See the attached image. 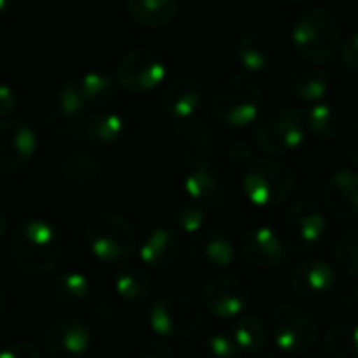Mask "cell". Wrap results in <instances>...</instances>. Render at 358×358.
I'll use <instances>...</instances> for the list:
<instances>
[{"label": "cell", "mask_w": 358, "mask_h": 358, "mask_svg": "<svg viewBox=\"0 0 358 358\" xmlns=\"http://www.w3.org/2000/svg\"><path fill=\"white\" fill-rule=\"evenodd\" d=\"M336 266L350 279H358V229L342 233L334 245Z\"/></svg>", "instance_id": "cell-34"}, {"label": "cell", "mask_w": 358, "mask_h": 358, "mask_svg": "<svg viewBox=\"0 0 358 358\" xmlns=\"http://www.w3.org/2000/svg\"><path fill=\"white\" fill-rule=\"evenodd\" d=\"M340 61L342 65L350 71L358 76V31L350 34L342 44H340Z\"/></svg>", "instance_id": "cell-36"}, {"label": "cell", "mask_w": 358, "mask_h": 358, "mask_svg": "<svg viewBox=\"0 0 358 358\" xmlns=\"http://www.w3.org/2000/svg\"><path fill=\"white\" fill-rule=\"evenodd\" d=\"M323 210L338 220L358 218V172L338 170L329 176L321 193Z\"/></svg>", "instance_id": "cell-17"}, {"label": "cell", "mask_w": 358, "mask_h": 358, "mask_svg": "<svg viewBox=\"0 0 358 358\" xmlns=\"http://www.w3.org/2000/svg\"><path fill=\"white\" fill-rule=\"evenodd\" d=\"M292 44L300 59L315 65L329 63L340 50V23L327 8H308L292 29Z\"/></svg>", "instance_id": "cell-2"}, {"label": "cell", "mask_w": 358, "mask_h": 358, "mask_svg": "<svg viewBox=\"0 0 358 358\" xmlns=\"http://www.w3.org/2000/svg\"><path fill=\"white\" fill-rule=\"evenodd\" d=\"M208 352L214 358H235L239 357V350L229 334H216L208 340Z\"/></svg>", "instance_id": "cell-35"}, {"label": "cell", "mask_w": 358, "mask_h": 358, "mask_svg": "<svg viewBox=\"0 0 358 358\" xmlns=\"http://www.w3.org/2000/svg\"><path fill=\"white\" fill-rule=\"evenodd\" d=\"M254 138L262 153L281 157L296 151L306 138L302 113L287 107H273L258 113L254 122Z\"/></svg>", "instance_id": "cell-6"}, {"label": "cell", "mask_w": 358, "mask_h": 358, "mask_svg": "<svg viewBox=\"0 0 358 358\" xmlns=\"http://www.w3.org/2000/svg\"><path fill=\"white\" fill-rule=\"evenodd\" d=\"M289 86H292V92L304 101V103H319L323 101L327 94H329V76L323 71V69H315V67H308V69H298L292 80H289Z\"/></svg>", "instance_id": "cell-30"}, {"label": "cell", "mask_w": 358, "mask_h": 358, "mask_svg": "<svg viewBox=\"0 0 358 358\" xmlns=\"http://www.w3.org/2000/svg\"><path fill=\"white\" fill-rule=\"evenodd\" d=\"M8 4H10V0H0V13H4Z\"/></svg>", "instance_id": "cell-45"}, {"label": "cell", "mask_w": 358, "mask_h": 358, "mask_svg": "<svg viewBox=\"0 0 358 358\" xmlns=\"http://www.w3.org/2000/svg\"><path fill=\"white\" fill-rule=\"evenodd\" d=\"M325 352L334 358H358V323H336L323 340Z\"/></svg>", "instance_id": "cell-32"}, {"label": "cell", "mask_w": 358, "mask_h": 358, "mask_svg": "<svg viewBox=\"0 0 358 358\" xmlns=\"http://www.w3.org/2000/svg\"><path fill=\"white\" fill-rule=\"evenodd\" d=\"M292 289L306 300H319L334 292L336 271L329 262L321 258H306L298 262L289 277Z\"/></svg>", "instance_id": "cell-18"}, {"label": "cell", "mask_w": 358, "mask_h": 358, "mask_svg": "<svg viewBox=\"0 0 358 358\" xmlns=\"http://www.w3.org/2000/svg\"><path fill=\"white\" fill-rule=\"evenodd\" d=\"M109 319H111V310H109L107 304H99V306H94V308L88 306V321H90V325L105 327V325L109 323Z\"/></svg>", "instance_id": "cell-41"}, {"label": "cell", "mask_w": 358, "mask_h": 358, "mask_svg": "<svg viewBox=\"0 0 358 358\" xmlns=\"http://www.w3.org/2000/svg\"><path fill=\"white\" fill-rule=\"evenodd\" d=\"M344 149H346V155L348 159L358 168V122L352 124L348 130H346V138H344Z\"/></svg>", "instance_id": "cell-40"}, {"label": "cell", "mask_w": 358, "mask_h": 358, "mask_svg": "<svg viewBox=\"0 0 358 358\" xmlns=\"http://www.w3.org/2000/svg\"><path fill=\"white\" fill-rule=\"evenodd\" d=\"M182 252V241L180 237L170 231V229H153L151 233H147V237L143 239L141 248H138V256L143 260L145 266H149L151 271H168L172 268Z\"/></svg>", "instance_id": "cell-20"}, {"label": "cell", "mask_w": 358, "mask_h": 358, "mask_svg": "<svg viewBox=\"0 0 358 358\" xmlns=\"http://www.w3.org/2000/svg\"><path fill=\"white\" fill-rule=\"evenodd\" d=\"M334 289H336V287H334ZM336 298H338V302L344 304V306H355V304H358V289L357 287H352V285L338 287V289H336Z\"/></svg>", "instance_id": "cell-42"}, {"label": "cell", "mask_w": 358, "mask_h": 358, "mask_svg": "<svg viewBox=\"0 0 358 358\" xmlns=\"http://www.w3.org/2000/svg\"><path fill=\"white\" fill-rule=\"evenodd\" d=\"M327 235V212L313 199L296 201L283 216L281 239L287 252L306 254L321 245Z\"/></svg>", "instance_id": "cell-10"}, {"label": "cell", "mask_w": 358, "mask_h": 358, "mask_svg": "<svg viewBox=\"0 0 358 358\" xmlns=\"http://www.w3.org/2000/svg\"><path fill=\"white\" fill-rule=\"evenodd\" d=\"M302 120L306 130L323 141H336L344 134V115L334 105H327L323 101L310 103L302 111Z\"/></svg>", "instance_id": "cell-25"}, {"label": "cell", "mask_w": 358, "mask_h": 358, "mask_svg": "<svg viewBox=\"0 0 358 358\" xmlns=\"http://www.w3.org/2000/svg\"><path fill=\"white\" fill-rule=\"evenodd\" d=\"M151 329L166 340H182L193 336L203 323L201 304L180 292L159 296L149 308Z\"/></svg>", "instance_id": "cell-7"}, {"label": "cell", "mask_w": 358, "mask_h": 358, "mask_svg": "<svg viewBox=\"0 0 358 358\" xmlns=\"http://www.w3.org/2000/svg\"><path fill=\"white\" fill-rule=\"evenodd\" d=\"M65 254L63 235L46 220H21L10 229L8 256L10 262L27 277H44L52 273Z\"/></svg>", "instance_id": "cell-1"}, {"label": "cell", "mask_w": 358, "mask_h": 358, "mask_svg": "<svg viewBox=\"0 0 358 358\" xmlns=\"http://www.w3.org/2000/svg\"><path fill=\"white\" fill-rule=\"evenodd\" d=\"M84 237L94 258L107 264L126 262L136 250L134 227L117 212L94 214L86 224Z\"/></svg>", "instance_id": "cell-5"}, {"label": "cell", "mask_w": 358, "mask_h": 358, "mask_svg": "<svg viewBox=\"0 0 358 358\" xmlns=\"http://www.w3.org/2000/svg\"><path fill=\"white\" fill-rule=\"evenodd\" d=\"M178 4V0H126V10L141 27H164L176 17Z\"/></svg>", "instance_id": "cell-26"}, {"label": "cell", "mask_w": 358, "mask_h": 358, "mask_svg": "<svg viewBox=\"0 0 358 358\" xmlns=\"http://www.w3.org/2000/svg\"><path fill=\"white\" fill-rule=\"evenodd\" d=\"M239 355H258L268 340V325L256 315H239L229 334Z\"/></svg>", "instance_id": "cell-27"}, {"label": "cell", "mask_w": 358, "mask_h": 358, "mask_svg": "<svg viewBox=\"0 0 358 358\" xmlns=\"http://www.w3.org/2000/svg\"><path fill=\"white\" fill-rule=\"evenodd\" d=\"M124 136V120L113 111H101L90 117L84 126V138L92 147H109L115 145Z\"/></svg>", "instance_id": "cell-28"}, {"label": "cell", "mask_w": 358, "mask_h": 358, "mask_svg": "<svg viewBox=\"0 0 358 358\" xmlns=\"http://www.w3.org/2000/svg\"><path fill=\"white\" fill-rule=\"evenodd\" d=\"M237 59L250 73H262L273 63V42L262 31H245L237 40Z\"/></svg>", "instance_id": "cell-24"}, {"label": "cell", "mask_w": 358, "mask_h": 358, "mask_svg": "<svg viewBox=\"0 0 358 358\" xmlns=\"http://www.w3.org/2000/svg\"><path fill=\"white\" fill-rule=\"evenodd\" d=\"M38 147V136L25 120L4 117L0 122V174L25 168Z\"/></svg>", "instance_id": "cell-12"}, {"label": "cell", "mask_w": 358, "mask_h": 358, "mask_svg": "<svg viewBox=\"0 0 358 358\" xmlns=\"http://www.w3.org/2000/svg\"><path fill=\"white\" fill-rule=\"evenodd\" d=\"M40 117L42 122L61 138H76L84 134V126L88 122L86 111L88 105L80 94L76 82H65L52 90H48L40 101Z\"/></svg>", "instance_id": "cell-9"}, {"label": "cell", "mask_w": 358, "mask_h": 358, "mask_svg": "<svg viewBox=\"0 0 358 358\" xmlns=\"http://www.w3.org/2000/svg\"><path fill=\"white\" fill-rule=\"evenodd\" d=\"M239 250L245 262L258 268H275L283 264L287 258V248L281 235H277V231H273L271 227H260V224L250 227L241 235Z\"/></svg>", "instance_id": "cell-16"}, {"label": "cell", "mask_w": 358, "mask_h": 358, "mask_svg": "<svg viewBox=\"0 0 358 358\" xmlns=\"http://www.w3.org/2000/svg\"><path fill=\"white\" fill-rule=\"evenodd\" d=\"M201 304L218 319H237L248 306V287L233 275H212L201 287Z\"/></svg>", "instance_id": "cell-13"}, {"label": "cell", "mask_w": 358, "mask_h": 358, "mask_svg": "<svg viewBox=\"0 0 358 358\" xmlns=\"http://www.w3.org/2000/svg\"><path fill=\"white\" fill-rule=\"evenodd\" d=\"M80 94L84 96L88 109L90 107H105L115 99L117 92V80L107 76L105 71H86L76 82Z\"/></svg>", "instance_id": "cell-29"}, {"label": "cell", "mask_w": 358, "mask_h": 358, "mask_svg": "<svg viewBox=\"0 0 358 358\" xmlns=\"http://www.w3.org/2000/svg\"><path fill=\"white\" fill-rule=\"evenodd\" d=\"M201 103V86L189 76H176L162 88V107L176 122L191 120Z\"/></svg>", "instance_id": "cell-19"}, {"label": "cell", "mask_w": 358, "mask_h": 358, "mask_svg": "<svg viewBox=\"0 0 358 358\" xmlns=\"http://www.w3.org/2000/svg\"><path fill=\"white\" fill-rule=\"evenodd\" d=\"M283 2H302V0H283Z\"/></svg>", "instance_id": "cell-46"}, {"label": "cell", "mask_w": 358, "mask_h": 358, "mask_svg": "<svg viewBox=\"0 0 358 358\" xmlns=\"http://www.w3.org/2000/svg\"><path fill=\"white\" fill-rule=\"evenodd\" d=\"M52 300L65 313H84L90 306V283L78 271L59 273L52 281Z\"/></svg>", "instance_id": "cell-22"}, {"label": "cell", "mask_w": 358, "mask_h": 358, "mask_svg": "<svg viewBox=\"0 0 358 358\" xmlns=\"http://www.w3.org/2000/svg\"><path fill=\"white\" fill-rule=\"evenodd\" d=\"M138 357L141 358H170L176 357V350L172 348L170 342H166V338L162 340H149L138 348Z\"/></svg>", "instance_id": "cell-37"}, {"label": "cell", "mask_w": 358, "mask_h": 358, "mask_svg": "<svg viewBox=\"0 0 358 358\" xmlns=\"http://www.w3.org/2000/svg\"><path fill=\"white\" fill-rule=\"evenodd\" d=\"M90 348V327L86 321L65 317L48 325L42 338V352L48 358H80Z\"/></svg>", "instance_id": "cell-14"}, {"label": "cell", "mask_w": 358, "mask_h": 358, "mask_svg": "<svg viewBox=\"0 0 358 358\" xmlns=\"http://www.w3.org/2000/svg\"><path fill=\"white\" fill-rule=\"evenodd\" d=\"M59 172L76 187H90L101 180L103 164L86 149H69L59 159Z\"/></svg>", "instance_id": "cell-23"}, {"label": "cell", "mask_w": 358, "mask_h": 358, "mask_svg": "<svg viewBox=\"0 0 358 358\" xmlns=\"http://www.w3.org/2000/svg\"><path fill=\"white\" fill-rule=\"evenodd\" d=\"M296 189L294 170L277 157H262L248 166L243 174V193L256 208L271 210L283 206Z\"/></svg>", "instance_id": "cell-3"}, {"label": "cell", "mask_w": 358, "mask_h": 358, "mask_svg": "<svg viewBox=\"0 0 358 358\" xmlns=\"http://www.w3.org/2000/svg\"><path fill=\"white\" fill-rule=\"evenodd\" d=\"M268 336L281 352L304 355L319 342V323L310 310L287 302L273 313L268 321Z\"/></svg>", "instance_id": "cell-8"}, {"label": "cell", "mask_w": 358, "mask_h": 358, "mask_svg": "<svg viewBox=\"0 0 358 358\" xmlns=\"http://www.w3.org/2000/svg\"><path fill=\"white\" fill-rule=\"evenodd\" d=\"M182 187L191 199L203 201L206 206L216 203V199L222 195L220 174L206 157H195L187 164L182 174Z\"/></svg>", "instance_id": "cell-21"}, {"label": "cell", "mask_w": 358, "mask_h": 358, "mask_svg": "<svg viewBox=\"0 0 358 358\" xmlns=\"http://www.w3.org/2000/svg\"><path fill=\"white\" fill-rule=\"evenodd\" d=\"M210 107L220 124L243 128L256 122L262 107V90L248 76H231L214 88Z\"/></svg>", "instance_id": "cell-4"}, {"label": "cell", "mask_w": 358, "mask_h": 358, "mask_svg": "<svg viewBox=\"0 0 358 358\" xmlns=\"http://www.w3.org/2000/svg\"><path fill=\"white\" fill-rule=\"evenodd\" d=\"M172 220L176 224L178 231L187 233V235H193L197 231H201L206 227V220H208V206L203 201H197V199H187L182 203H178L172 212Z\"/></svg>", "instance_id": "cell-33"}, {"label": "cell", "mask_w": 358, "mask_h": 358, "mask_svg": "<svg viewBox=\"0 0 358 358\" xmlns=\"http://www.w3.org/2000/svg\"><path fill=\"white\" fill-rule=\"evenodd\" d=\"M117 84L134 94H145L159 88L166 80L164 59L147 48H134L122 55L115 65Z\"/></svg>", "instance_id": "cell-11"}, {"label": "cell", "mask_w": 358, "mask_h": 358, "mask_svg": "<svg viewBox=\"0 0 358 358\" xmlns=\"http://www.w3.org/2000/svg\"><path fill=\"white\" fill-rule=\"evenodd\" d=\"M44 357L42 350H38L29 342H17L8 344L6 348H0V358H40Z\"/></svg>", "instance_id": "cell-38"}, {"label": "cell", "mask_w": 358, "mask_h": 358, "mask_svg": "<svg viewBox=\"0 0 358 358\" xmlns=\"http://www.w3.org/2000/svg\"><path fill=\"white\" fill-rule=\"evenodd\" d=\"M17 107V94L8 84H0V120L8 117Z\"/></svg>", "instance_id": "cell-39"}, {"label": "cell", "mask_w": 358, "mask_h": 358, "mask_svg": "<svg viewBox=\"0 0 358 358\" xmlns=\"http://www.w3.org/2000/svg\"><path fill=\"white\" fill-rule=\"evenodd\" d=\"M189 258L195 266L206 271H224L235 260L233 239L220 229H201L189 241Z\"/></svg>", "instance_id": "cell-15"}, {"label": "cell", "mask_w": 358, "mask_h": 358, "mask_svg": "<svg viewBox=\"0 0 358 358\" xmlns=\"http://www.w3.org/2000/svg\"><path fill=\"white\" fill-rule=\"evenodd\" d=\"M4 308H6V298H4V294H2V289H0V317H2V313H4Z\"/></svg>", "instance_id": "cell-44"}, {"label": "cell", "mask_w": 358, "mask_h": 358, "mask_svg": "<svg viewBox=\"0 0 358 358\" xmlns=\"http://www.w3.org/2000/svg\"><path fill=\"white\" fill-rule=\"evenodd\" d=\"M113 285H115L117 296L124 302L136 304V302H143L149 296V292H151V277H149V273L143 266L128 264V266L117 271V275L113 279Z\"/></svg>", "instance_id": "cell-31"}, {"label": "cell", "mask_w": 358, "mask_h": 358, "mask_svg": "<svg viewBox=\"0 0 358 358\" xmlns=\"http://www.w3.org/2000/svg\"><path fill=\"white\" fill-rule=\"evenodd\" d=\"M6 229H8V220H6V216H4V214H0V239L4 237Z\"/></svg>", "instance_id": "cell-43"}]
</instances>
